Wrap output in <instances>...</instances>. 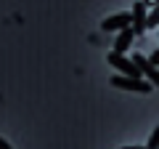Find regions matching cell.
Wrapping results in <instances>:
<instances>
[{"instance_id": "cell-1", "label": "cell", "mask_w": 159, "mask_h": 149, "mask_svg": "<svg viewBox=\"0 0 159 149\" xmlns=\"http://www.w3.org/2000/svg\"><path fill=\"white\" fill-rule=\"evenodd\" d=\"M111 85L119 91H133V93H151L154 83H148L146 77H127V74H114Z\"/></svg>"}, {"instance_id": "cell-2", "label": "cell", "mask_w": 159, "mask_h": 149, "mask_svg": "<svg viewBox=\"0 0 159 149\" xmlns=\"http://www.w3.org/2000/svg\"><path fill=\"white\" fill-rule=\"evenodd\" d=\"M109 64H111L114 69H119V74H127V77H141V69H138L135 61H133V59H127L125 53L111 51V53H109Z\"/></svg>"}, {"instance_id": "cell-3", "label": "cell", "mask_w": 159, "mask_h": 149, "mask_svg": "<svg viewBox=\"0 0 159 149\" xmlns=\"http://www.w3.org/2000/svg\"><path fill=\"white\" fill-rule=\"evenodd\" d=\"M133 61H135V67L141 69L143 77H146L148 83H154V88H159V69H157V64H151V59H146L143 53H133Z\"/></svg>"}, {"instance_id": "cell-4", "label": "cell", "mask_w": 159, "mask_h": 149, "mask_svg": "<svg viewBox=\"0 0 159 149\" xmlns=\"http://www.w3.org/2000/svg\"><path fill=\"white\" fill-rule=\"evenodd\" d=\"M127 27H133V13H114V16H109V19L101 22L103 32H122Z\"/></svg>"}, {"instance_id": "cell-5", "label": "cell", "mask_w": 159, "mask_h": 149, "mask_svg": "<svg viewBox=\"0 0 159 149\" xmlns=\"http://www.w3.org/2000/svg\"><path fill=\"white\" fill-rule=\"evenodd\" d=\"M146 19H148V6L143 0H135V3H133V32L135 35H143L148 29Z\"/></svg>"}, {"instance_id": "cell-6", "label": "cell", "mask_w": 159, "mask_h": 149, "mask_svg": "<svg viewBox=\"0 0 159 149\" xmlns=\"http://www.w3.org/2000/svg\"><path fill=\"white\" fill-rule=\"evenodd\" d=\"M133 37H138V35L133 32V27L122 29V32L117 35V40H114V51H117V53H127L130 46H133Z\"/></svg>"}, {"instance_id": "cell-7", "label": "cell", "mask_w": 159, "mask_h": 149, "mask_svg": "<svg viewBox=\"0 0 159 149\" xmlns=\"http://www.w3.org/2000/svg\"><path fill=\"white\" fill-rule=\"evenodd\" d=\"M146 27H159V3H157V6H151L148 19H146Z\"/></svg>"}, {"instance_id": "cell-8", "label": "cell", "mask_w": 159, "mask_h": 149, "mask_svg": "<svg viewBox=\"0 0 159 149\" xmlns=\"http://www.w3.org/2000/svg\"><path fill=\"white\" fill-rule=\"evenodd\" d=\"M146 147H148V149H157V147H159V125H157V128L151 131V136H148Z\"/></svg>"}, {"instance_id": "cell-9", "label": "cell", "mask_w": 159, "mask_h": 149, "mask_svg": "<svg viewBox=\"0 0 159 149\" xmlns=\"http://www.w3.org/2000/svg\"><path fill=\"white\" fill-rule=\"evenodd\" d=\"M151 64H157V67H159V48L154 51V56H151Z\"/></svg>"}, {"instance_id": "cell-10", "label": "cell", "mask_w": 159, "mask_h": 149, "mask_svg": "<svg viewBox=\"0 0 159 149\" xmlns=\"http://www.w3.org/2000/svg\"><path fill=\"white\" fill-rule=\"evenodd\" d=\"M0 149H11V144H8V141H6L3 136H0Z\"/></svg>"}, {"instance_id": "cell-11", "label": "cell", "mask_w": 159, "mask_h": 149, "mask_svg": "<svg viewBox=\"0 0 159 149\" xmlns=\"http://www.w3.org/2000/svg\"><path fill=\"white\" fill-rule=\"evenodd\" d=\"M143 3H146V6H148V8H151V6H157L159 0H143Z\"/></svg>"}, {"instance_id": "cell-12", "label": "cell", "mask_w": 159, "mask_h": 149, "mask_svg": "<svg viewBox=\"0 0 159 149\" xmlns=\"http://www.w3.org/2000/svg\"><path fill=\"white\" fill-rule=\"evenodd\" d=\"M122 149H148V147H122Z\"/></svg>"}, {"instance_id": "cell-13", "label": "cell", "mask_w": 159, "mask_h": 149, "mask_svg": "<svg viewBox=\"0 0 159 149\" xmlns=\"http://www.w3.org/2000/svg\"><path fill=\"white\" fill-rule=\"evenodd\" d=\"M157 35H159V27H157Z\"/></svg>"}, {"instance_id": "cell-14", "label": "cell", "mask_w": 159, "mask_h": 149, "mask_svg": "<svg viewBox=\"0 0 159 149\" xmlns=\"http://www.w3.org/2000/svg\"><path fill=\"white\" fill-rule=\"evenodd\" d=\"M157 149H159V147H157Z\"/></svg>"}]
</instances>
